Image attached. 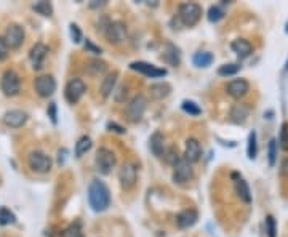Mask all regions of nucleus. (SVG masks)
<instances>
[{
  "mask_svg": "<svg viewBox=\"0 0 288 237\" xmlns=\"http://www.w3.org/2000/svg\"><path fill=\"white\" fill-rule=\"evenodd\" d=\"M149 93L154 100H163L171 93V85L166 82H159V83H152L149 87Z\"/></svg>",
  "mask_w": 288,
  "mask_h": 237,
  "instance_id": "412c9836",
  "label": "nucleus"
},
{
  "mask_svg": "<svg viewBox=\"0 0 288 237\" xmlns=\"http://www.w3.org/2000/svg\"><path fill=\"white\" fill-rule=\"evenodd\" d=\"M119 179H120V186L122 189L130 191L134 184H136L138 179V169L134 164H124L122 169L119 170Z\"/></svg>",
  "mask_w": 288,
  "mask_h": 237,
  "instance_id": "423d86ee",
  "label": "nucleus"
},
{
  "mask_svg": "<svg viewBox=\"0 0 288 237\" xmlns=\"http://www.w3.org/2000/svg\"><path fill=\"white\" fill-rule=\"evenodd\" d=\"M213 55L208 53V51H198V53L194 55L192 58V63H194V66L197 68H208L211 63H213Z\"/></svg>",
  "mask_w": 288,
  "mask_h": 237,
  "instance_id": "393cba45",
  "label": "nucleus"
},
{
  "mask_svg": "<svg viewBox=\"0 0 288 237\" xmlns=\"http://www.w3.org/2000/svg\"><path fill=\"white\" fill-rule=\"evenodd\" d=\"M104 35H106V38L111 43H115V45L122 43L127 38V28H125V24L124 23H119V21L109 23L107 28H106Z\"/></svg>",
  "mask_w": 288,
  "mask_h": 237,
  "instance_id": "f8f14e48",
  "label": "nucleus"
},
{
  "mask_svg": "<svg viewBox=\"0 0 288 237\" xmlns=\"http://www.w3.org/2000/svg\"><path fill=\"white\" fill-rule=\"evenodd\" d=\"M202 157V146L198 143V139L195 138H189L186 141V151H184V159L188 160V162L194 164V162H198Z\"/></svg>",
  "mask_w": 288,
  "mask_h": 237,
  "instance_id": "2eb2a0df",
  "label": "nucleus"
},
{
  "mask_svg": "<svg viewBox=\"0 0 288 237\" xmlns=\"http://www.w3.org/2000/svg\"><path fill=\"white\" fill-rule=\"evenodd\" d=\"M279 147L282 151H288V124H282L280 136H279Z\"/></svg>",
  "mask_w": 288,
  "mask_h": 237,
  "instance_id": "e433bc0d",
  "label": "nucleus"
},
{
  "mask_svg": "<svg viewBox=\"0 0 288 237\" xmlns=\"http://www.w3.org/2000/svg\"><path fill=\"white\" fill-rule=\"evenodd\" d=\"M131 70H136V72L143 74L146 77H151V79H157V77H163L166 75V69H160L157 66H154L151 63L146 61H134L130 64Z\"/></svg>",
  "mask_w": 288,
  "mask_h": 237,
  "instance_id": "9b49d317",
  "label": "nucleus"
},
{
  "mask_svg": "<svg viewBox=\"0 0 288 237\" xmlns=\"http://www.w3.org/2000/svg\"><path fill=\"white\" fill-rule=\"evenodd\" d=\"M117 77H119L117 72H112V74L106 75V79L102 80V83H101V93H102L104 98H107L109 95L114 93L115 83H117Z\"/></svg>",
  "mask_w": 288,
  "mask_h": 237,
  "instance_id": "b1692460",
  "label": "nucleus"
},
{
  "mask_svg": "<svg viewBox=\"0 0 288 237\" xmlns=\"http://www.w3.org/2000/svg\"><path fill=\"white\" fill-rule=\"evenodd\" d=\"M88 202L95 211H104L111 205V191L101 179H93L88 188Z\"/></svg>",
  "mask_w": 288,
  "mask_h": 237,
  "instance_id": "f257e3e1",
  "label": "nucleus"
},
{
  "mask_svg": "<svg viewBox=\"0 0 288 237\" xmlns=\"http://www.w3.org/2000/svg\"><path fill=\"white\" fill-rule=\"evenodd\" d=\"M48 115H50V119H51V122H53V124H56L58 122V115H56V104L55 102H50V106H48Z\"/></svg>",
  "mask_w": 288,
  "mask_h": 237,
  "instance_id": "c03bdc74",
  "label": "nucleus"
},
{
  "mask_svg": "<svg viewBox=\"0 0 288 237\" xmlns=\"http://www.w3.org/2000/svg\"><path fill=\"white\" fill-rule=\"evenodd\" d=\"M235 191H237V194H239V197L242 199L243 202H247V203L252 202V192H250V188H248L245 179H242V178L237 179L235 181Z\"/></svg>",
  "mask_w": 288,
  "mask_h": 237,
  "instance_id": "a878e982",
  "label": "nucleus"
},
{
  "mask_svg": "<svg viewBox=\"0 0 288 237\" xmlns=\"http://www.w3.org/2000/svg\"><path fill=\"white\" fill-rule=\"evenodd\" d=\"M149 147L156 157H162L165 154V138L160 132H156L149 139Z\"/></svg>",
  "mask_w": 288,
  "mask_h": 237,
  "instance_id": "aec40b11",
  "label": "nucleus"
},
{
  "mask_svg": "<svg viewBox=\"0 0 288 237\" xmlns=\"http://www.w3.org/2000/svg\"><path fill=\"white\" fill-rule=\"evenodd\" d=\"M247 154L248 159H256V154H258V144H256V132L253 130L248 135V147H247Z\"/></svg>",
  "mask_w": 288,
  "mask_h": 237,
  "instance_id": "7c9ffc66",
  "label": "nucleus"
},
{
  "mask_svg": "<svg viewBox=\"0 0 288 237\" xmlns=\"http://www.w3.org/2000/svg\"><path fill=\"white\" fill-rule=\"evenodd\" d=\"M163 60L171 64V66H179V63H181V56H179V50L175 47L173 43H166V48L163 51Z\"/></svg>",
  "mask_w": 288,
  "mask_h": 237,
  "instance_id": "4be33fe9",
  "label": "nucleus"
},
{
  "mask_svg": "<svg viewBox=\"0 0 288 237\" xmlns=\"http://www.w3.org/2000/svg\"><path fill=\"white\" fill-rule=\"evenodd\" d=\"M56 90V80L53 75H40L35 79V92L42 96V98H48L55 93Z\"/></svg>",
  "mask_w": 288,
  "mask_h": 237,
  "instance_id": "ddd939ff",
  "label": "nucleus"
},
{
  "mask_svg": "<svg viewBox=\"0 0 288 237\" xmlns=\"http://www.w3.org/2000/svg\"><path fill=\"white\" fill-rule=\"evenodd\" d=\"M146 107H147V100L144 98V96L143 95L134 96V98L130 101V104H128V107H127L128 119H130L131 122H138L144 115Z\"/></svg>",
  "mask_w": 288,
  "mask_h": 237,
  "instance_id": "9d476101",
  "label": "nucleus"
},
{
  "mask_svg": "<svg viewBox=\"0 0 288 237\" xmlns=\"http://www.w3.org/2000/svg\"><path fill=\"white\" fill-rule=\"evenodd\" d=\"M280 175L288 176V159H285L280 165Z\"/></svg>",
  "mask_w": 288,
  "mask_h": 237,
  "instance_id": "a18cd8bd",
  "label": "nucleus"
},
{
  "mask_svg": "<svg viewBox=\"0 0 288 237\" xmlns=\"http://www.w3.org/2000/svg\"><path fill=\"white\" fill-rule=\"evenodd\" d=\"M223 18H224V10L221 8V6L211 5L208 8V21L210 23H218V21H221Z\"/></svg>",
  "mask_w": 288,
  "mask_h": 237,
  "instance_id": "2f4dec72",
  "label": "nucleus"
},
{
  "mask_svg": "<svg viewBox=\"0 0 288 237\" xmlns=\"http://www.w3.org/2000/svg\"><path fill=\"white\" fill-rule=\"evenodd\" d=\"M163 157H165L166 162H168L170 165H173V167H175L179 162V160H181V157H179V152H178V149H176L175 146H171L170 149L163 154Z\"/></svg>",
  "mask_w": 288,
  "mask_h": 237,
  "instance_id": "72a5a7b5",
  "label": "nucleus"
},
{
  "mask_svg": "<svg viewBox=\"0 0 288 237\" xmlns=\"http://www.w3.org/2000/svg\"><path fill=\"white\" fill-rule=\"evenodd\" d=\"M95 164H96V169L99 170V173L109 175L115 167V164H117V157H115V154L111 149H107V147H99L98 152H96Z\"/></svg>",
  "mask_w": 288,
  "mask_h": 237,
  "instance_id": "7ed1b4c3",
  "label": "nucleus"
},
{
  "mask_svg": "<svg viewBox=\"0 0 288 237\" xmlns=\"http://www.w3.org/2000/svg\"><path fill=\"white\" fill-rule=\"evenodd\" d=\"M29 167L37 173H47L51 169V159L42 151H32L28 159Z\"/></svg>",
  "mask_w": 288,
  "mask_h": 237,
  "instance_id": "0eeeda50",
  "label": "nucleus"
},
{
  "mask_svg": "<svg viewBox=\"0 0 288 237\" xmlns=\"http://www.w3.org/2000/svg\"><path fill=\"white\" fill-rule=\"evenodd\" d=\"M15 221H16V216L11 213L10 208H6V207L0 208V224H2V226H6V224H13Z\"/></svg>",
  "mask_w": 288,
  "mask_h": 237,
  "instance_id": "473e14b6",
  "label": "nucleus"
},
{
  "mask_svg": "<svg viewBox=\"0 0 288 237\" xmlns=\"http://www.w3.org/2000/svg\"><path fill=\"white\" fill-rule=\"evenodd\" d=\"M85 92L87 85L82 79H70L66 88H64V96H66L67 102H70V104H77L82 100V96L85 95Z\"/></svg>",
  "mask_w": 288,
  "mask_h": 237,
  "instance_id": "20e7f679",
  "label": "nucleus"
},
{
  "mask_svg": "<svg viewBox=\"0 0 288 237\" xmlns=\"http://www.w3.org/2000/svg\"><path fill=\"white\" fill-rule=\"evenodd\" d=\"M32 10L37 11L38 15H42V16H51V13H53V6H51V3L47 2V0H40V2L32 5Z\"/></svg>",
  "mask_w": 288,
  "mask_h": 237,
  "instance_id": "c85d7f7f",
  "label": "nucleus"
},
{
  "mask_svg": "<svg viewBox=\"0 0 288 237\" xmlns=\"http://www.w3.org/2000/svg\"><path fill=\"white\" fill-rule=\"evenodd\" d=\"M26 120H28V114L24 111H19V109H11V111L5 112L3 115V122L6 127H11V128H19L26 124Z\"/></svg>",
  "mask_w": 288,
  "mask_h": 237,
  "instance_id": "dca6fc26",
  "label": "nucleus"
},
{
  "mask_svg": "<svg viewBox=\"0 0 288 237\" xmlns=\"http://www.w3.org/2000/svg\"><path fill=\"white\" fill-rule=\"evenodd\" d=\"M92 139H90V136H82L79 141L75 143V156L77 157H82L83 154H87L90 149H92Z\"/></svg>",
  "mask_w": 288,
  "mask_h": 237,
  "instance_id": "cd10ccee",
  "label": "nucleus"
},
{
  "mask_svg": "<svg viewBox=\"0 0 288 237\" xmlns=\"http://www.w3.org/2000/svg\"><path fill=\"white\" fill-rule=\"evenodd\" d=\"M173 169H175L173 170V181L178 184H184L194 178V169H192L191 162H188L186 159L179 160Z\"/></svg>",
  "mask_w": 288,
  "mask_h": 237,
  "instance_id": "6e6552de",
  "label": "nucleus"
},
{
  "mask_svg": "<svg viewBox=\"0 0 288 237\" xmlns=\"http://www.w3.org/2000/svg\"><path fill=\"white\" fill-rule=\"evenodd\" d=\"M248 114H250V107L247 104H235L230 109V119L235 124H243L247 120Z\"/></svg>",
  "mask_w": 288,
  "mask_h": 237,
  "instance_id": "5701e85b",
  "label": "nucleus"
},
{
  "mask_svg": "<svg viewBox=\"0 0 288 237\" xmlns=\"http://www.w3.org/2000/svg\"><path fill=\"white\" fill-rule=\"evenodd\" d=\"M3 40L8 45V48H19L24 42V29L19 24H10L5 29Z\"/></svg>",
  "mask_w": 288,
  "mask_h": 237,
  "instance_id": "1a4fd4ad",
  "label": "nucleus"
},
{
  "mask_svg": "<svg viewBox=\"0 0 288 237\" xmlns=\"http://www.w3.org/2000/svg\"><path fill=\"white\" fill-rule=\"evenodd\" d=\"M61 237H83V234L79 224H70L67 229H64Z\"/></svg>",
  "mask_w": 288,
  "mask_h": 237,
  "instance_id": "58836bf2",
  "label": "nucleus"
},
{
  "mask_svg": "<svg viewBox=\"0 0 288 237\" xmlns=\"http://www.w3.org/2000/svg\"><path fill=\"white\" fill-rule=\"evenodd\" d=\"M226 92L232 96V98L240 100L250 92V83L245 79H235L226 85Z\"/></svg>",
  "mask_w": 288,
  "mask_h": 237,
  "instance_id": "4468645a",
  "label": "nucleus"
},
{
  "mask_svg": "<svg viewBox=\"0 0 288 237\" xmlns=\"http://www.w3.org/2000/svg\"><path fill=\"white\" fill-rule=\"evenodd\" d=\"M106 69H107V64L101 60H92L87 63V70L92 75H99L102 72H106Z\"/></svg>",
  "mask_w": 288,
  "mask_h": 237,
  "instance_id": "bb28decb",
  "label": "nucleus"
},
{
  "mask_svg": "<svg viewBox=\"0 0 288 237\" xmlns=\"http://www.w3.org/2000/svg\"><path fill=\"white\" fill-rule=\"evenodd\" d=\"M178 16H179V19H181V23L184 26H188V28H192V26H195L198 21H200V18H202V8H200V5H198V3L186 2L183 5H179Z\"/></svg>",
  "mask_w": 288,
  "mask_h": 237,
  "instance_id": "f03ea898",
  "label": "nucleus"
},
{
  "mask_svg": "<svg viewBox=\"0 0 288 237\" xmlns=\"http://www.w3.org/2000/svg\"><path fill=\"white\" fill-rule=\"evenodd\" d=\"M107 128L111 132H115V133H125L127 130L122 125H119V124H115V122H109L107 124Z\"/></svg>",
  "mask_w": 288,
  "mask_h": 237,
  "instance_id": "37998d69",
  "label": "nucleus"
},
{
  "mask_svg": "<svg viewBox=\"0 0 288 237\" xmlns=\"http://www.w3.org/2000/svg\"><path fill=\"white\" fill-rule=\"evenodd\" d=\"M181 107H183V111H184V112H188V114H191V115H200V112H202V109L198 107L194 101H189V100L183 101Z\"/></svg>",
  "mask_w": 288,
  "mask_h": 237,
  "instance_id": "c9c22d12",
  "label": "nucleus"
},
{
  "mask_svg": "<svg viewBox=\"0 0 288 237\" xmlns=\"http://www.w3.org/2000/svg\"><path fill=\"white\" fill-rule=\"evenodd\" d=\"M267 157H269V165L274 167V165H275V160H277V141H275V139H271V141H269V146H267Z\"/></svg>",
  "mask_w": 288,
  "mask_h": 237,
  "instance_id": "f704fd0d",
  "label": "nucleus"
},
{
  "mask_svg": "<svg viewBox=\"0 0 288 237\" xmlns=\"http://www.w3.org/2000/svg\"><path fill=\"white\" fill-rule=\"evenodd\" d=\"M0 88H2L3 95L6 96H15L19 93L21 90V80H19V75L15 70H5V74L2 75V80H0Z\"/></svg>",
  "mask_w": 288,
  "mask_h": 237,
  "instance_id": "39448f33",
  "label": "nucleus"
},
{
  "mask_svg": "<svg viewBox=\"0 0 288 237\" xmlns=\"http://www.w3.org/2000/svg\"><path fill=\"white\" fill-rule=\"evenodd\" d=\"M69 32H70V38H72L74 43L82 42V31H80L79 26L72 23V24L69 26Z\"/></svg>",
  "mask_w": 288,
  "mask_h": 237,
  "instance_id": "ea45409f",
  "label": "nucleus"
},
{
  "mask_svg": "<svg viewBox=\"0 0 288 237\" xmlns=\"http://www.w3.org/2000/svg\"><path fill=\"white\" fill-rule=\"evenodd\" d=\"M266 233L269 237H277V226H275V218L272 215L266 218Z\"/></svg>",
  "mask_w": 288,
  "mask_h": 237,
  "instance_id": "4c0bfd02",
  "label": "nucleus"
},
{
  "mask_svg": "<svg viewBox=\"0 0 288 237\" xmlns=\"http://www.w3.org/2000/svg\"><path fill=\"white\" fill-rule=\"evenodd\" d=\"M6 56H8V45L3 40V37H0V61L6 60Z\"/></svg>",
  "mask_w": 288,
  "mask_h": 237,
  "instance_id": "a19ab883",
  "label": "nucleus"
},
{
  "mask_svg": "<svg viewBox=\"0 0 288 237\" xmlns=\"http://www.w3.org/2000/svg\"><path fill=\"white\" fill-rule=\"evenodd\" d=\"M230 48H232L234 53L239 56V58H248L250 55L253 53V47L252 43L245 38H237L232 43H230Z\"/></svg>",
  "mask_w": 288,
  "mask_h": 237,
  "instance_id": "6ab92c4d",
  "label": "nucleus"
},
{
  "mask_svg": "<svg viewBox=\"0 0 288 237\" xmlns=\"http://www.w3.org/2000/svg\"><path fill=\"white\" fill-rule=\"evenodd\" d=\"M240 69H242V66L237 63L223 64V66H220V69H218V74L223 75V77H229V75H235Z\"/></svg>",
  "mask_w": 288,
  "mask_h": 237,
  "instance_id": "c756f323",
  "label": "nucleus"
},
{
  "mask_svg": "<svg viewBox=\"0 0 288 237\" xmlns=\"http://www.w3.org/2000/svg\"><path fill=\"white\" fill-rule=\"evenodd\" d=\"M47 55H48V48L45 47L43 43H35L34 47H32L31 53H29V60L32 63V68L40 69L43 61H45V58H47Z\"/></svg>",
  "mask_w": 288,
  "mask_h": 237,
  "instance_id": "f3484780",
  "label": "nucleus"
},
{
  "mask_svg": "<svg viewBox=\"0 0 288 237\" xmlns=\"http://www.w3.org/2000/svg\"><path fill=\"white\" fill-rule=\"evenodd\" d=\"M197 220H198V213H197V210H194V208L183 210L181 213L176 216V223L181 229L192 228L197 223Z\"/></svg>",
  "mask_w": 288,
  "mask_h": 237,
  "instance_id": "a211bd4d",
  "label": "nucleus"
},
{
  "mask_svg": "<svg viewBox=\"0 0 288 237\" xmlns=\"http://www.w3.org/2000/svg\"><path fill=\"white\" fill-rule=\"evenodd\" d=\"M85 48H87L88 51H92V53H96V55H101V51H102L99 47H96V45H95L92 40H88V38L85 40Z\"/></svg>",
  "mask_w": 288,
  "mask_h": 237,
  "instance_id": "79ce46f5",
  "label": "nucleus"
},
{
  "mask_svg": "<svg viewBox=\"0 0 288 237\" xmlns=\"http://www.w3.org/2000/svg\"><path fill=\"white\" fill-rule=\"evenodd\" d=\"M285 31H287V34H288V24H287V29Z\"/></svg>",
  "mask_w": 288,
  "mask_h": 237,
  "instance_id": "49530a36",
  "label": "nucleus"
}]
</instances>
